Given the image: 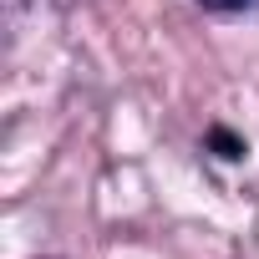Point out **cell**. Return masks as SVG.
Wrapping results in <instances>:
<instances>
[{"label":"cell","instance_id":"cell-2","mask_svg":"<svg viewBox=\"0 0 259 259\" xmlns=\"http://www.w3.org/2000/svg\"><path fill=\"white\" fill-rule=\"evenodd\" d=\"M203 11H219V16H239V11H254L259 0H198Z\"/></svg>","mask_w":259,"mask_h":259},{"label":"cell","instance_id":"cell-1","mask_svg":"<svg viewBox=\"0 0 259 259\" xmlns=\"http://www.w3.org/2000/svg\"><path fill=\"white\" fill-rule=\"evenodd\" d=\"M203 148L213 158H224V163H244V153H249V143L234 133V127H224V122H213L208 133H203Z\"/></svg>","mask_w":259,"mask_h":259}]
</instances>
